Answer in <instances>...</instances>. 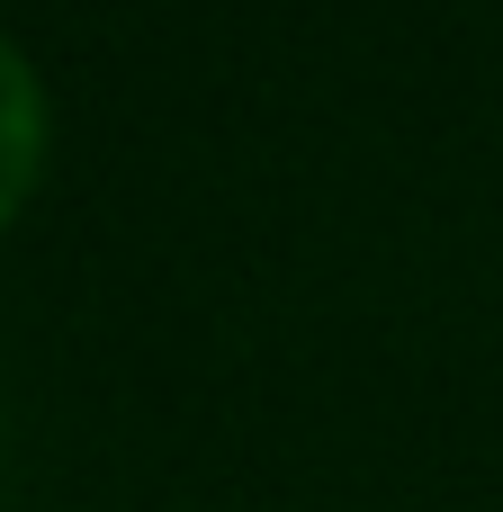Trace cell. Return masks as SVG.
Instances as JSON below:
<instances>
[{"mask_svg": "<svg viewBox=\"0 0 503 512\" xmlns=\"http://www.w3.org/2000/svg\"><path fill=\"white\" fill-rule=\"evenodd\" d=\"M45 171H54V90H45L36 54L0 27V243L36 207Z\"/></svg>", "mask_w": 503, "mask_h": 512, "instance_id": "1", "label": "cell"}]
</instances>
